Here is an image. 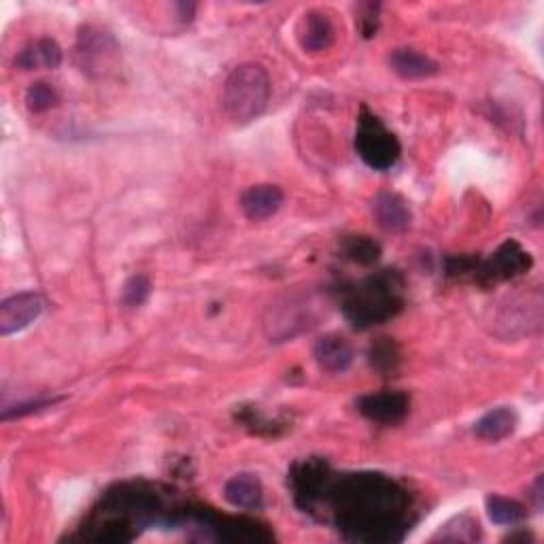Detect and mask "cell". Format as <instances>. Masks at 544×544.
Segmentation results:
<instances>
[{"label": "cell", "instance_id": "6da1fadb", "mask_svg": "<svg viewBox=\"0 0 544 544\" xmlns=\"http://www.w3.org/2000/svg\"><path fill=\"white\" fill-rule=\"evenodd\" d=\"M332 519L336 530L357 542H398L411 530L408 491L385 474H336L332 468L309 510Z\"/></svg>", "mask_w": 544, "mask_h": 544}, {"label": "cell", "instance_id": "7a4b0ae2", "mask_svg": "<svg viewBox=\"0 0 544 544\" xmlns=\"http://www.w3.org/2000/svg\"><path fill=\"white\" fill-rule=\"evenodd\" d=\"M166 510L158 489L149 483H122L107 491L81 527V538L94 542H128L147 527L166 525Z\"/></svg>", "mask_w": 544, "mask_h": 544}, {"label": "cell", "instance_id": "3957f363", "mask_svg": "<svg viewBox=\"0 0 544 544\" xmlns=\"http://www.w3.org/2000/svg\"><path fill=\"white\" fill-rule=\"evenodd\" d=\"M402 279L394 270H383L377 277H368L345 292V317L355 328H370L383 323L402 311Z\"/></svg>", "mask_w": 544, "mask_h": 544}, {"label": "cell", "instance_id": "277c9868", "mask_svg": "<svg viewBox=\"0 0 544 544\" xmlns=\"http://www.w3.org/2000/svg\"><path fill=\"white\" fill-rule=\"evenodd\" d=\"M270 92V77L262 64L236 66L224 85V111L234 124H249L266 111Z\"/></svg>", "mask_w": 544, "mask_h": 544}, {"label": "cell", "instance_id": "5b68a950", "mask_svg": "<svg viewBox=\"0 0 544 544\" xmlns=\"http://www.w3.org/2000/svg\"><path fill=\"white\" fill-rule=\"evenodd\" d=\"M355 151L374 170H389L400 158V141L381 119L362 109L360 119H357L355 130Z\"/></svg>", "mask_w": 544, "mask_h": 544}, {"label": "cell", "instance_id": "8992f818", "mask_svg": "<svg viewBox=\"0 0 544 544\" xmlns=\"http://www.w3.org/2000/svg\"><path fill=\"white\" fill-rule=\"evenodd\" d=\"M117 58L119 45L111 32L94 26H85L81 30L77 41V62L83 73H88L90 77L107 75L113 71Z\"/></svg>", "mask_w": 544, "mask_h": 544}, {"label": "cell", "instance_id": "52a82bcc", "mask_svg": "<svg viewBox=\"0 0 544 544\" xmlns=\"http://www.w3.org/2000/svg\"><path fill=\"white\" fill-rule=\"evenodd\" d=\"M532 264L534 262L530 251H525L517 241H506L487 262L479 264V260H476L472 272L474 279L481 283H502L525 275L532 268Z\"/></svg>", "mask_w": 544, "mask_h": 544}, {"label": "cell", "instance_id": "ba28073f", "mask_svg": "<svg viewBox=\"0 0 544 544\" xmlns=\"http://www.w3.org/2000/svg\"><path fill=\"white\" fill-rule=\"evenodd\" d=\"M43 298L34 292L15 294L0 304V334L9 336L26 330L32 321H37L43 313Z\"/></svg>", "mask_w": 544, "mask_h": 544}, {"label": "cell", "instance_id": "9c48e42d", "mask_svg": "<svg viewBox=\"0 0 544 544\" xmlns=\"http://www.w3.org/2000/svg\"><path fill=\"white\" fill-rule=\"evenodd\" d=\"M408 408H411V400L404 391H379V394H368L357 400V411L366 419L383 425L404 421Z\"/></svg>", "mask_w": 544, "mask_h": 544}, {"label": "cell", "instance_id": "30bf717a", "mask_svg": "<svg viewBox=\"0 0 544 544\" xmlns=\"http://www.w3.org/2000/svg\"><path fill=\"white\" fill-rule=\"evenodd\" d=\"M296 37L304 51H309V54H319V51H326L332 47L336 30L326 13L313 9V11H306L300 17Z\"/></svg>", "mask_w": 544, "mask_h": 544}, {"label": "cell", "instance_id": "8fae6325", "mask_svg": "<svg viewBox=\"0 0 544 544\" xmlns=\"http://www.w3.org/2000/svg\"><path fill=\"white\" fill-rule=\"evenodd\" d=\"M283 190L279 185H253L241 196V209L247 219L251 221H264L275 215L283 207Z\"/></svg>", "mask_w": 544, "mask_h": 544}, {"label": "cell", "instance_id": "7c38bea8", "mask_svg": "<svg viewBox=\"0 0 544 544\" xmlns=\"http://www.w3.org/2000/svg\"><path fill=\"white\" fill-rule=\"evenodd\" d=\"M313 355H315V362L319 364V368H323L326 372H332V374H340V372H345L353 362V347L345 336L326 334L315 343Z\"/></svg>", "mask_w": 544, "mask_h": 544}, {"label": "cell", "instance_id": "4fadbf2b", "mask_svg": "<svg viewBox=\"0 0 544 544\" xmlns=\"http://www.w3.org/2000/svg\"><path fill=\"white\" fill-rule=\"evenodd\" d=\"M372 213L377 217V224L387 232H404L413 219L406 200L394 192L377 194L372 202Z\"/></svg>", "mask_w": 544, "mask_h": 544}, {"label": "cell", "instance_id": "5bb4252c", "mask_svg": "<svg viewBox=\"0 0 544 544\" xmlns=\"http://www.w3.org/2000/svg\"><path fill=\"white\" fill-rule=\"evenodd\" d=\"M224 498L234 508L255 510L264 504V489L255 474H236L224 487Z\"/></svg>", "mask_w": 544, "mask_h": 544}, {"label": "cell", "instance_id": "9a60e30c", "mask_svg": "<svg viewBox=\"0 0 544 544\" xmlns=\"http://www.w3.org/2000/svg\"><path fill=\"white\" fill-rule=\"evenodd\" d=\"M517 423H519V417L513 408L500 406V408H493V411H489L487 415H483L479 421H476L474 434L483 440L498 442L513 434L517 430Z\"/></svg>", "mask_w": 544, "mask_h": 544}, {"label": "cell", "instance_id": "2e32d148", "mask_svg": "<svg viewBox=\"0 0 544 544\" xmlns=\"http://www.w3.org/2000/svg\"><path fill=\"white\" fill-rule=\"evenodd\" d=\"M389 66L402 79H425L438 73V64L415 49H396L389 56Z\"/></svg>", "mask_w": 544, "mask_h": 544}, {"label": "cell", "instance_id": "e0dca14e", "mask_svg": "<svg viewBox=\"0 0 544 544\" xmlns=\"http://www.w3.org/2000/svg\"><path fill=\"white\" fill-rule=\"evenodd\" d=\"M62 64V49L56 41L41 39L26 47L20 56H17V66L24 71H34V68H58Z\"/></svg>", "mask_w": 544, "mask_h": 544}, {"label": "cell", "instance_id": "ac0fdd59", "mask_svg": "<svg viewBox=\"0 0 544 544\" xmlns=\"http://www.w3.org/2000/svg\"><path fill=\"white\" fill-rule=\"evenodd\" d=\"M340 251H343V255L349 262L360 264V266H372L381 258V245L377 241H372L370 236H362V234L347 236L343 245H340Z\"/></svg>", "mask_w": 544, "mask_h": 544}, {"label": "cell", "instance_id": "d6986e66", "mask_svg": "<svg viewBox=\"0 0 544 544\" xmlns=\"http://www.w3.org/2000/svg\"><path fill=\"white\" fill-rule=\"evenodd\" d=\"M487 515L496 525H517L525 519V508L517 500H508L504 496L487 498Z\"/></svg>", "mask_w": 544, "mask_h": 544}, {"label": "cell", "instance_id": "ffe728a7", "mask_svg": "<svg viewBox=\"0 0 544 544\" xmlns=\"http://www.w3.org/2000/svg\"><path fill=\"white\" fill-rule=\"evenodd\" d=\"M479 538H481L479 521H474L470 517H457L436 534V540H451V542H474Z\"/></svg>", "mask_w": 544, "mask_h": 544}, {"label": "cell", "instance_id": "44dd1931", "mask_svg": "<svg viewBox=\"0 0 544 544\" xmlns=\"http://www.w3.org/2000/svg\"><path fill=\"white\" fill-rule=\"evenodd\" d=\"M400 362L398 347L391 343V338H379L377 343L370 347V364L379 372H394Z\"/></svg>", "mask_w": 544, "mask_h": 544}, {"label": "cell", "instance_id": "7402d4cb", "mask_svg": "<svg viewBox=\"0 0 544 544\" xmlns=\"http://www.w3.org/2000/svg\"><path fill=\"white\" fill-rule=\"evenodd\" d=\"M60 102L58 92L51 88L49 83H32L28 92H26V107L32 113H45L49 109H54Z\"/></svg>", "mask_w": 544, "mask_h": 544}, {"label": "cell", "instance_id": "603a6c76", "mask_svg": "<svg viewBox=\"0 0 544 544\" xmlns=\"http://www.w3.org/2000/svg\"><path fill=\"white\" fill-rule=\"evenodd\" d=\"M151 294V281L145 275H134L126 281L124 292H122V300L126 306H141Z\"/></svg>", "mask_w": 544, "mask_h": 544}]
</instances>
